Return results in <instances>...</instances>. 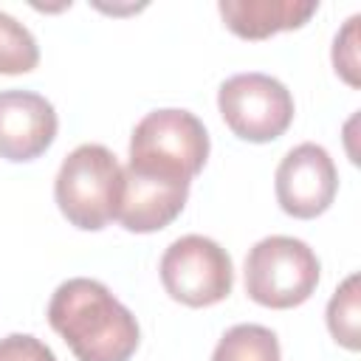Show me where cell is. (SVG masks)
Segmentation results:
<instances>
[{
  "label": "cell",
  "instance_id": "6da1fadb",
  "mask_svg": "<svg viewBox=\"0 0 361 361\" xmlns=\"http://www.w3.org/2000/svg\"><path fill=\"white\" fill-rule=\"evenodd\" d=\"M48 324L79 361H130L141 341L135 316L107 285L87 276H73L54 290Z\"/></svg>",
  "mask_w": 361,
  "mask_h": 361
},
{
  "label": "cell",
  "instance_id": "7a4b0ae2",
  "mask_svg": "<svg viewBox=\"0 0 361 361\" xmlns=\"http://www.w3.org/2000/svg\"><path fill=\"white\" fill-rule=\"evenodd\" d=\"M121 183L124 166L118 158L102 144H82L62 161L54 197L71 226L82 231H99L116 220Z\"/></svg>",
  "mask_w": 361,
  "mask_h": 361
},
{
  "label": "cell",
  "instance_id": "3957f363",
  "mask_svg": "<svg viewBox=\"0 0 361 361\" xmlns=\"http://www.w3.org/2000/svg\"><path fill=\"white\" fill-rule=\"evenodd\" d=\"M209 133L203 121L180 107L147 113L130 135V164L141 172L189 180L206 166Z\"/></svg>",
  "mask_w": 361,
  "mask_h": 361
},
{
  "label": "cell",
  "instance_id": "277c9868",
  "mask_svg": "<svg viewBox=\"0 0 361 361\" xmlns=\"http://www.w3.org/2000/svg\"><path fill=\"white\" fill-rule=\"evenodd\" d=\"M319 271V257L305 240L274 234L245 257V293L262 307L288 310L313 296Z\"/></svg>",
  "mask_w": 361,
  "mask_h": 361
},
{
  "label": "cell",
  "instance_id": "5b68a950",
  "mask_svg": "<svg viewBox=\"0 0 361 361\" xmlns=\"http://www.w3.org/2000/svg\"><path fill=\"white\" fill-rule=\"evenodd\" d=\"M217 110L237 138L265 144L290 127L293 96L268 73H234L217 90Z\"/></svg>",
  "mask_w": 361,
  "mask_h": 361
},
{
  "label": "cell",
  "instance_id": "8992f818",
  "mask_svg": "<svg viewBox=\"0 0 361 361\" xmlns=\"http://www.w3.org/2000/svg\"><path fill=\"white\" fill-rule=\"evenodd\" d=\"M164 290L189 307L223 302L234 288V268L226 248L203 234L178 237L161 257Z\"/></svg>",
  "mask_w": 361,
  "mask_h": 361
},
{
  "label": "cell",
  "instance_id": "52a82bcc",
  "mask_svg": "<svg viewBox=\"0 0 361 361\" xmlns=\"http://www.w3.org/2000/svg\"><path fill=\"white\" fill-rule=\"evenodd\" d=\"M276 203L296 220H313L324 214L338 189V172L330 152L313 141H305L285 152L274 178Z\"/></svg>",
  "mask_w": 361,
  "mask_h": 361
},
{
  "label": "cell",
  "instance_id": "ba28073f",
  "mask_svg": "<svg viewBox=\"0 0 361 361\" xmlns=\"http://www.w3.org/2000/svg\"><path fill=\"white\" fill-rule=\"evenodd\" d=\"M186 197H189V180L124 166L116 220L135 234L161 231L183 212Z\"/></svg>",
  "mask_w": 361,
  "mask_h": 361
},
{
  "label": "cell",
  "instance_id": "9c48e42d",
  "mask_svg": "<svg viewBox=\"0 0 361 361\" xmlns=\"http://www.w3.org/2000/svg\"><path fill=\"white\" fill-rule=\"evenodd\" d=\"M54 104L34 90H0V158L23 164L39 158L56 138Z\"/></svg>",
  "mask_w": 361,
  "mask_h": 361
},
{
  "label": "cell",
  "instance_id": "30bf717a",
  "mask_svg": "<svg viewBox=\"0 0 361 361\" xmlns=\"http://www.w3.org/2000/svg\"><path fill=\"white\" fill-rule=\"evenodd\" d=\"M226 28L243 39H268L279 31L302 28L316 11V0H220Z\"/></svg>",
  "mask_w": 361,
  "mask_h": 361
},
{
  "label": "cell",
  "instance_id": "8fae6325",
  "mask_svg": "<svg viewBox=\"0 0 361 361\" xmlns=\"http://www.w3.org/2000/svg\"><path fill=\"white\" fill-rule=\"evenodd\" d=\"M212 361H282L276 333L262 324H234L223 333Z\"/></svg>",
  "mask_w": 361,
  "mask_h": 361
},
{
  "label": "cell",
  "instance_id": "7c38bea8",
  "mask_svg": "<svg viewBox=\"0 0 361 361\" xmlns=\"http://www.w3.org/2000/svg\"><path fill=\"white\" fill-rule=\"evenodd\" d=\"M37 65H39V45L34 34L11 14L0 11V73L17 76L34 71Z\"/></svg>",
  "mask_w": 361,
  "mask_h": 361
},
{
  "label": "cell",
  "instance_id": "4fadbf2b",
  "mask_svg": "<svg viewBox=\"0 0 361 361\" xmlns=\"http://www.w3.org/2000/svg\"><path fill=\"white\" fill-rule=\"evenodd\" d=\"M361 307H358V274H350L336 293L327 302V327L330 336L347 347V350H358V324H361Z\"/></svg>",
  "mask_w": 361,
  "mask_h": 361
},
{
  "label": "cell",
  "instance_id": "5bb4252c",
  "mask_svg": "<svg viewBox=\"0 0 361 361\" xmlns=\"http://www.w3.org/2000/svg\"><path fill=\"white\" fill-rule=\"evenodd\" d=\"M358 23L361 17L353 14L333 39V68L353 87H358Z\"/></svg>",
  "mask_w": 361,
  "mask_h": 361
},
{
  "label": "cell",
  "instance_id": "9a60e30c",
  "mask_svg": "<svg viewBox=\"0 0 361 361\" xmlns=\"http://www.w3.org/2000/svg\"><path fill=\"white\" fill-rule=\"evenodd\" d=\"M0 361H56V355L37 336L11 333L0 338Z\"/></svg>",
  "mask_w": 361,
  "mask_h": 361
}]
</instances>
